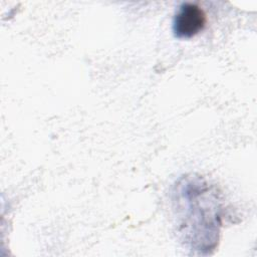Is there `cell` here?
I'll use <instances>...</instances> for the list:
<instances>
[{
    "instance_id": "obj_2",
    "label": "cell",
    "mask_w": 257,
    "mask_h": 257,
    "mask_svg": "<svg viewBox=\"0 0 257 257\" xmlns=\"http://www.w3.org/2000/svg\"><path fill=\"white\" fill-rule=\"evenodd\" d=\"M206 14L197 4L182 3L173 18V32L177 38H191L200 33L206 25Z\"/></svg>"
},
{
    "instance_id": "obj_1",
    "label": "cell",
    "mask_w": 257,
    "mask_h": 257,
    "mask_svg": "<svg viewBox=\"0 0 257 257\" xmlns=\"http://www.w3.org/2000/svg\"><path fill=\"white\" fill-rule=\"evenodd\" d=\"M180 229L185 242L199 253L214 250L222 226V199L218 189L201 177H186L177 185Z\"/></svg>"
}]
</instances>
